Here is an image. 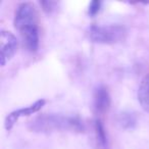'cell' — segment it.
Returning <instances> with one entry per match:
<instances>
[{
	"label": "cell",
	"instance_id": "obj_5",
	"mask_svg": "<svg viewBox=\"0 0 149 149\" xmlns=\"http://www.w3.org/2000/svg\"><path fill=\"white\" fill-rule=\"evenodd\" d=\"M45 103H46L45 99H39L36 102H34L33 104H31L30 106L19 108V109L10 112V113L6 116V118H5V123H4L5 129H6L7 131H10L11 129L13 128L15 124L19 120V118H24V116H32V114L38 112L44 105H45Z\"/></svg>",
	"mask_w": 149,
	"mask_h": 149
},
{
	"label": "cell",
	"instance_id": "obj_11",
	"mask_svg": "<svg viewBox=\"0 0 149 149\" xmlns=\"http://www.w3.org/2000/svg\"><path fill=\"white\" fill-rule=\"evenodd\" d=\"M41 5L43 6V10L46 11V13H51L54 8V5H55V2H51V1H43L41 2Z\"/></svg>",
	"mask_w": 149,
	"mask_h": 149
},
{
	"label": "cell",
	"instance_id": "obj_8",
	"mask_svg": "<svg viewBox=\"0 0 149 149\" xmlns=\"http://www.w3.org/2000/svg\"><path fill=\"white\" fill-rule=\"evenodd\" d=\"M138 101L144 111L149 112V74L141 80L138 89Z\"/></svg>",
	"mask_w": 149,
	"mask_h": 149
},
{
	"label": "cell",
	"instance_id": "obj_9",
	"mask_svg": "<svg viewBox=\"0 0 149 149\" xmlns=\"http://www.w3.org/2000/svg\"><path fill=\"white\" fill-rule=\"evenodd\" d=\"M100 5H101L100 1H93V2H91V4L89 5V15H95L99 11Z\"/></svg>",
	"mask_w": 149,
	"mask_h": 149
},
{
	"label": "cell",
	"instance_id": "obj_2",
	"mask_svg": "<svg viewBox=\"0 0 149 149\" xmlns=\"http://www.w3.org/2000/svg\"><path fill=\"white\" fill-rule=\"evenodd\" d=\"M28 129L35 133H50L56 131H70L82 133L85 131L84 124L77 116L62 114H41L29 122Z\"/></svg>",
	"mask_w": 149,
	"mask_h": 149
},
{
	"label": "cell",
	"instance_id": "obj_3",
	"mask_svg": "<svg viewBox=\"0 0 149 149\" xmlns=\"http://www.w3.org/2000/svg\"><path fill=\"white\" fill-rule=\"evenodd\" d=\"M126 28L120 25L92 26L89 29V37L95 43L116 44L124 42L127 38Z\"/></svg>",
	"mask_w": 149,
	"mask_h": 149
},
{
	"label": "cell",
	"instance_id": "obj_6",
	"mask_svg": "<svg viewBox=\"0 0 149 149\" xmlns=\"http://www.w3.org/2000/svg\"><path fill=\"white\" fill-rule=\"evenodd\" d=\"M111 103L109 92L105 86H99L94 93V110L97 114H104L108 111Z\"/></svg>",
	"mask_w": 149,
	"mask_h": 149
},
{
	"label": "cell",
	"instance_id": "obj_10",
	"mask_svg": "<svg viewBox=\"0 0 149 149\" xmlns=\"http://www.w3.org/2000/svg\"><path fill=\"white\" fill-rule=\"evenodd\" d=\"M120 122L125 127H126V124H128V127H132V125L135 124V118L131 114H123V118Z\"/></svg>",
	"mask_w": 149,
	"mask_h": 149
},
{
	"label": "cell",
	"instance_id": "obj_7",
	"mask_svg": "<svg viewBox=\"0 0 149 149\" xmlns=\"http://www.w3.org/2000/svg\"><path fill=\"white\" fill-rule=\"evenodd\" d=\"M94 138L97 149H108L107 133L100 118H96L94 122Z\"/></svg>",
	"mask_w": 149,
	"mask_h": 149
},
{
	"label": "cell",
	"instance_id": "obj_1",
	"mask_svg": "<svg viewBox=\"0 0 149 149\" xmlns=\"http://www.w3.org/2000/svg\"><path fill=\"white\" fill-rule=\"evenodd\" d=\"M13 25L26 49L30 52L37 51L39 48V23L36 7L30 2L19 4L15 10Z\"/></svg>",
	"mask_w": 149,
	"mask_h": 149
},
{
	"label": "cell",
	"instance_id": "obj_4",
	"mask_svg": "<svg viewBox=\"0 0 149 149\" xmlns=\"http://www.w3.org/2000/svg\"><path fill=\"white\" fill-rule=\"evenodd\" d=\"M17 39L11 32L1 31L0 33V59L4 66L15 54L17 49Z\"/></svg>",
	"mask_w": 149,
	"mask_h": 149
}]
</instances>
